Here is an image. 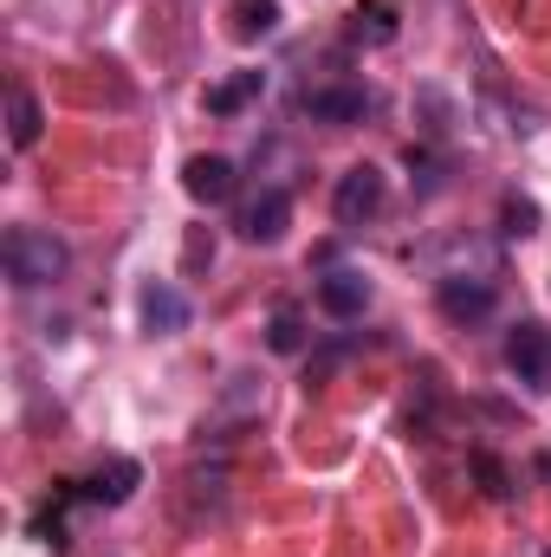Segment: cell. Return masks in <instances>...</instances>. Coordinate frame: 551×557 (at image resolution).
Instances as JSON below:
<instances>
[{
  "instance_id": "5b68a950",
  "label": "cell",
  "mask_w": 551,
  "mask_h": 557,
  "mask_svg": "<svg viewBox=\"0 0 551 557\" xmlns=\"http://www.w3.org/2000/svg\"><path fill=\"white\" fill-rule=\"evenodd\" d=\"M298 117H311V124H364V117H370V91H364V85H318V91H298Z\"/></svg>"
},
{
  "instance_id": "2e32d148",
  "label": "cell",
  "mask_w": 551,
  "mask_h": 557,
  "mask_svg": "<svg viewBox=\"0 0 551 557\" xmlns=\"http://www.w3.org/2000/svg\"><path fill=\"white\" fill-rule=\"evenodd\" d=\"M500 221H506V234H532V227H539V208H532L526 195H506V208H500Z\"/></svg>"
},
{
  "instance_id": "4fadbf2b",
  "label": "cell",
  "mask_w": 551,
  "mask_h": 557,
  "mask_svg": "<svg viewBox=\"0 0 551 557\" xmlns=\"http://www.w3.org/2000/svg\"><path fill=\"white\" fill-rule=\"evenodd\" d=\"M260 91H267V72H234V78H221V85L208 91V117H234V111H247Z\"/></svg>"
},
{
  "instance_id": "5bb4252c",
  "label": "cell",
  "mask_w": 551,
  "mask_h": 557,
  "mask_svg": "<svg viewBox=\"0 0 551 557\" xmlns=\"http://www.w3.org/2000/svg\"><path fill=\"white\" fill-rule=\"evenodd\" d=\"M351 39H357V46H390V39H396L390 7H377V0H370V7H357V13H351Z\"/></svg>"
},
{
  "instance_id": "7a4b0ae2",
  "label": "cell",
  "mask_w": 551,
  "mask_h": 557,
  "mask_svg": "<svg viewBox=\"0 0 551 557\" xmlns=\"http://www.w3.org/2000/svg\"><path fill=\"white\" fill-rule=\"evenodd\" d=\"M383 201H390V175H383L377 162H351V169L338 175V188H331V214H338L344 227L377 221V214H383Z\"/></svg>"
},
{
  "instance_id": "52a82bcc",
  "label": "cell",
  "mask_w": 551,
  "mask_h": 557,
  "mask_svg": "<svg viewBox=\"0 0 551 557\" xmlns=\"http://www.w3.org/2000/svg\"><path fill=\"white\" fill-rule=\"evenodd\" d=\"M182 188H188L201 208H215V201L234 195V162H228V156H188V162H182Z\"/></svg>"
},
{
  "instance_id": "277c9868",
  "label": "cell",
  "mask_w": 551,
  "mask_h": 557,
  "mask_svg": "<svg viewBox=\"0 0 551 557\" xmlns=\"http://www.w3.org/2000/svg\"><path fill=\"white\" fill-rule=\"evenodd\" d=\"M285 227H292V195H285V188H260V195L241 208V221H234V234H241L247 247H279Z\"/></svg>"
},
{
  "instance_id": "ac0fdd59",
  "label": "cell",
  "mask_w": 551,
  "mask_h": 557,
  "mask_svg": "<svg viewBox=\"0 0 551 557\" xmlns=\"http://www.w3.org/2000/svg\"><path fill=\"white\" fill-rule=\"evenodd\" d=\"M539 467H546V473H551V454H546V460H539Z\"/></svg>"
},
{
  "instance_id": "8992f818",
  "label": "cell",
  "mask_w": 551,
  "mask_h": 557,
  "mask_svg": "<svg viewBox=\"0 0 551 557\" xmlns=\"http://www.w3.org/2000/svg\"><path fill=\"white\" fill-rule=\"evenodd\" d=\"M434 305L454 318V324H480L493 311V278L487 273H448L434 285Z\"/></svg>"
},
{
  "instance_id": "7c38bea8",
  "label": "cell",
  "mask_w": 551,
  "mask_h": 557,
  "mask_svg": "<svg viewBox=\"0 0 551 557\" xmlns=\"http://www.w3.org/2000/svg\"><path fill=\"white\" fill-rule=\"evenodd\" d=\"M39 131H46L39 98H33L26 85H13V91H7V137H13V149H33V143H39Z\"/></svg>"
},
{
  "instance_id": "8fae6325",
  "label": "cell",
  "mask_w": 551,
  "mask_h": 557,
  "mask_svg": "<svg viewBox=\"0 0 551 557\" xmlns=\"http://www.w3.org/2000/svg\"><path fill=\"white\" fill-rule=\"evenodd\" d=\"M279 20H285V13H279V0H234V7H228V33H234L241 46H254V39H273Z\"/></svg>"
},
{
  "instance_id": "e0dca14e",
  "label": "cell",
  "mask_w": 551,
  "mask_h": 557,
  "mask_svg": "<svg viewBox=\"0 0 551 557\" xmlns=\"http://www.w3.org/2000/svg\"><path fill=\"white\" fill-rule=\"evenodd\" d=\"M474 473L487 480V493H493V499H506V493H513V486H506V467H500L493 454H474Z\"/></svg>"
},
{
  "instance_id": "9a60e30c",
  "label": "cell",
  "mask_w": 551,
  "mask_h": 557,
  "mask_svg": "<svg viewBox=\"0 0 551 557\" xmlns=\"http://www.w3.org/2000/svg\"><path fill=\"white\" fill-rule=\"evenodd\" d=\"M267 344H273L279 357H298V350H305V324H298V311H292V305H279V311H273Z\"/></svg>"
},
{
  "instance_id": "3957f363",
  "label": "cell",
  "mask_w": 551,
  "mask_h": 557,
  "mask_svg": "<svg viewBox=\"0 0 551 557\" xmlns=\"http://www.w3.org/2000/svg\"><path fill=\"white\" fill-rule=\"evenodd\" d=\"M506 370L526 383V389H551V331L539 318H519L506 331Z\"/></svg>"
},
{
  "instance_id": "9c48e42d",
  "label": "cell",
  "mask_w": 551,
  "mask_h": 557,
  "mask_svg": "<svg viewBox=\"0 0 551 557\" xmlns=\"http://www.w3.org/2000/svg\"><path fill=\"white\" fill-rule=\"evenodd\" d=\"M137 486H143V467L131 460V454H118V460H105V467H98V473H91L78 493H85L91 506H124Z\"/></svg>"
},
{
  "instance_id": "30bf717a",
  "label": "cell",
  "mask_w": 551,
  "mask_h": 557,
  "mask_svg": "<svg viewBox=\"0 0 551 557\" xmlns=\"http://www.w3.org/2000/svg\"><path fill=\"white\" fill-rule=\"evenodd\" d=\"M318 305H325L331 318H364V305H370V278L357 273V267H338V273L318 278Z\"/></svg>"
},
{
  "instance_id": "6da1fadb",
  "label": "cell",
  "mask_w": 551,
  "mask_h": 557,
  "mask_svg": "<svg viewBox=\"0 0 551 557\" xmlns=\"http://www.w3.org/2000/svg\"><path fill=\"white\" fill-rule=\"evenodd\" d=\"M0 260H7V278L20 292H39V285H59L72 273V247L52 234V227H7L0 240Z\"/></svg>"
},
{
  "instance_id": "ba28073f",
  "label": "cell",
  "mask_w": 551,
  "mask_h": 557,
  "mask_svg": "<svg viewBox=\"0 0 551 557\" xmlns=\"http://www.w3.org/2000/svg\"><path fill=\"white\" fill-rule=\"evenodd\" d=\"M137 305H143V331H156V337H175V331L188 324V298H182L169 278H149Z\"/></svg>"
}]
</instances>
